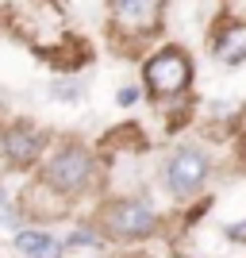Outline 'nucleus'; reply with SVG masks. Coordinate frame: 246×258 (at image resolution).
<instances>
[{"instance_id": "5", "label": "nucleus", "mask_w": 246, "mask_h": 258, "mask_svg": "<svg viewBox=\"0 0 246 258\" xmlns=\"http://www.w3.org/2000/svg\"><path fill=\"white\" fill-rule=\"evenodd\" d=\"M166 0H112V20L123 31H150L158 23Z\"/></svg>"}, {"instance_id": "9", "label": "nucleus", "mask_w": 246, "mask_h": 258, "mask_svg": "<svg viewBox=\"0 0 246 258\" xmlns=\"http://www.w3.org/2000/svg\"><path fill=\"white\" fill-rule=\"evenodd\" d=\"M54 93H58L62 100H77V97H81V85H73V81H58Z\"/></svg>"}, {"instance_id": "11", "label": "nucleus", "mask_w": 246, "mask_h": 258, "mask_svg": "<svg viewBox=\"0 0 246 258\" xmlns=\"http://www.w3.org/2000/svg\"><path fill=\"white\" fill-rule=\"evenodd\" d=\"M119 104H123V108H131V104H135V100H139V89H135V85H127V89H119Z\"/></svg>"}, {"instance_id": "10", "label": "nucleus", "mask_w": 246, "mask_h": 258, "mask_svg": "<svg viewBox=\"0 0 246 258\" xmlns=\"http://www.w3.org/2000/svg\"><path fill=\"white\" fill-rule=\"evenodd\" d=\"M81 243H97V235H93V231H85V227H81V231H73V235L65 239L62 247H81Z\"/></svg>"}, {"instance_id": "1", "label": "nucleus", "mask_w": 246, "mask_h": 258, "mask_svg": "<svg viewBox=\"0 0 246 258\" xmlns=\"http://www.w3.org/2000/svg\"><path fill=\"white\" fill-rule=\"evenodd\" d=\"M142 77H146V89L158 100L181 97L185 89H189V81H193V58L185 50H177V46H166V50H158L146 62Z\"/></svg>"}, {"instance_id": "2", "label": "nucleus", "mask_w": 246, "mask_h": 258, "mask_svg": "<svg viewBox=\"0 0 246 258\" xmlns=\"http://www.w3.org/2000/svg\"><path fill=\"white\" fill-rule=\"evenodd\" d=\"M212 173V158L200 147H177L166 162V185L173 197H193Z\"/></svg>"}, {"instance_id": "7", "label": "nucleus", "mask_w": 246, "mask_h": 258, "mask_svg": "<svg viewBox=\"0 0 246 258\" xmlns=\"http://www.w3.org/2000/svg\"><path fill=\"white\" fill-rule=\"evenodd\" d=\"M39 151H43V135L35 127H27V123L8 127V135H4V154H8L12 166H31V162L39 158Z\"/></svg>"}, {"instance_id": "4", "label": "nucleus", "mask_w": 246, "mask_h": 258, "mask_svg": "<svg viewBox=\"0 0 246 258\" xmlns=\"http://www.w3.org/2000/svg\"><path fill=\"white\" fill-rule=\"evenodd\" d=\"M46 185H54L58 193H81L93 181V154L81 147H62L46 162Z\"/></svg>"}, {"instance_id": "3", "label": "nucleus", "mask_w": 246, "mask_h": 258, "mask_svg": "<svg viewBox=\"0 0 246 258\" xmlns=\"http://www.w3.org/2000/svg\"><path fill=\"white\" fill-rule=\"evenodd\" d=\"M104 227L116 239H146L158 227V216H154V208L146 201L127 197V201H112L104 208Z\"/></svg>"}, {"instance_id": "6", "label": "nucleus", "mask_w": 246, "mask_h": 258, "mask_svg": "<svg viewBox=\"0 0 246 258\" xmlns=\"http://www.w3.org/2000/svg\"><path fill=\"white\" fill-rule=\"evenodd\" d=\"M212 54L223 66L246 62V20H227L212 39Z\"/></svg>"}, {"instance_id": "8", "label": "nucleus", "mask_w": 246, "mask_h": 258, "mask_svg": "<svg viewBox=\"0 0 246 258\" xmlns=\"http://www.w3.org/2000/svg\"><path fill=\"white\" fill-rule=\"evenodd\" d=\"M16 250H20L23 258H62L65 254L62 243L43 235V231H20V235H16Z\"/></svg>"}, {"instance_id": "12", "label": "nucleus", "mask_w": 246, "mask_h": 258, "mask_svg": "<svg viewBox=\"0 0 246 258\" xmlns=\"http://www.w3.org/2000/svg\"><path fill=\"white\" fill-rule=\"evenodd\" d=\"M227 235H231V239H246V224H231V227H227Z\"/></svg>"}]
</instances>
